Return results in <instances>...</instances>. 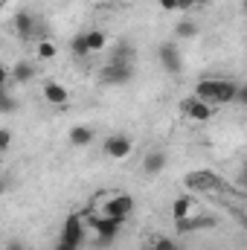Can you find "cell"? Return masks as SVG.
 <instances>
[{
    "label": "cell",
    "mask_w": 247,
    "mask_h": 250,
    "mask_svg": "<svg viewBox=\"0 0 247 250\" xmlns=\"http://www.w3.org/2000/svg\"><path fill=\"white\" fill-rule=\"evenodd\" d=\"M184 187L189 192H209V189H221V178L212 169H195L184 178Z\"/></svg>",
    "instance_id": "cell-1"
},
{
    "label": "cell",
    "mask_w": 247,
    "mask_h": 250,
    "mask_svg": "<svg viewBox=\"0 0 247 250\" xmlns=\"http://www.w3.org/2000/svg\"><path fill=\"white\" fill-rule=\"evenodd\" d=\"M99 79H102L105 84H128V82L134 79V67L128 62H123V59H114L108 67H102Z\"/></svg>",
    "instance_id": "cell-2"
},
{
    "label": "cell",
    "mask_w": 247,
    "mask_h": 250,
    "mask_svg": "<svg viewBox=\"0 0 247 250\" xmlns=\"http://www.w3.org/2000/svg\"><path fill=\"white\" fill-rule=\"evenodd\" d=\"M134 207H137V204H134L131 195H114V198L105 204V212H102V215L111 218V221H117V224H123L125 218L134 212Z\"/></svg>",
    "instance_id": "cell-3"
},
{
    "label": "cell",
    "mask_w": 247,
    "mask_h": 250,
    "mask_svg": "<svg viewBox=\"0 0 247 250\" xmlns=\"http://www.w3.org/2000/svg\"><path fill=\"white\" fill-rule=\"evenodd\" d=\"M64 245H73V248H82V242H84V224H82V215H67V221H64L62 227V239Z\"/></svg>",
    "instance_id": "cell-4"
},
{
    "label": "cell",
    "mask_w": 247,
    "mask_h": 250,
    "mask_svg": "<svg viewBox=\"0 0 247 250\" xmlns=\"http://www.w3.org/2000/svg\"><path fill=\"white\" fill-rule=\"evenodd\" d=\"M90 227L96 230L99 245H111L117 239V233H120V224L111 221V218H105V215H90Z\"/></svg>",
    "instance_id": "cell-5"
},
{
    "label": "cell",
    "mask_w": 247,
    "mask_h": 250,
    "mask_svg": "<svg viewBox=\"0 0 247 250\" xmlns=\"http://www.w3.org/2000/svg\"><path fill=\"white\" fill-rule=\"evenodd\" d=\"M131 148H134V143H131V137L128 134H111L108 140H105V154L108 157H114V160H123L131 154Z\"/></svg>",
    "instance_id": "cell-6"
},
{
    "label": "cell",
    "mask_w": 247,
    "mask_h": 250,
    "mask_svg": "<svg viewBox=\"0 0 247 250\" xmlns=\"http://www.w3.org/2000/svg\"><path fill=\"white\" fill-rule=\"evenodd\" d=\"M157 59H160V64H163V70L172 73V76H178V73L184 70V59H181V53H178L175 44H163V47L157 50Z\"/></svg>",
    "instance_id": "cell-7"
},
{
    "label": "cell",
    "mask_w": 247,
    "mask_h": 250,
    "mask_svg": "<svg viewBox=\"0 0 247 250\" xmlns=\"http://www.w3.org/2000/svg\"><path fill=\"white\" fill-rule=\"evenodd\" d=\"M181 108H184V114L189 120H195V123H206L209 117H212V105L209 102H201V99H195V96H189L181 102Z\"/></svg>",
    "instance_id": "cell-8"
},
{
    "label": "cell",
    "mask_w": 247,
    "mask_h": 250,
    "mask_svg": "<svg viewBox=\"0 0 247 250\" xmlns=\"http://www.w3.org/2000/svg\"><path fill=\"white\" fill-rule=\"evenodd\" d=\"M166 151L163 148H151L145 157H143V172L148 175V178H154V175H160L163 169H166Z\"/></svg>",
    "instance_id": "cell-9"
},
{
    "label": "cell",
    "mask_w": 247,
    "mask_h": 250,
    "mask_svg": "<svg viewBox=\"0 0 247 250\" xmlns=\"http://www.w3.org/2000/svg\"><path fill=\"white\" fill-rule=\"evenodd\" d=\"M236 90H239V82H233V79H215L212 102H233L236 99Z\"/></svg>",
    "instance_id": "cell-10"
},
{
    "label": "cell",
    "mask_w": 247,
    "mask_h": 250,
    "mask_svg": "<svg viewBox=\"0 0 247 250\" xmlns=\"http://www.w3.org/2000/svg\"><path fill=\"white\" fill-rule=\"evenodd\" d=\"M44 99H47L50 105H56V108H64L67 99H70V93H67V87L59 84V82H47V84H44Z\"/></svg>",
    "instance_id": "cell-11"
},
{
    "label": "cell",
    "mask_w": 247,
    "mask_h": 250,
    "mask_svg": "<svg viewBox=\"0 0 247 250\" xmlns=\"http://www.w3.org/2000/svg\"><path fill=\"white\" fill-rule=\"evenodd\" d=\"M67 137H70V146L73 148H84V146L93 143V128L90 125H73Z\"/></svg>",
    "instance_id": "cell-12"
},
{
    "label": "cell",
    "mask_w": 247,
    "mask_h": 250,
    "mask_svg": "<svg viewBox=\"0 0 247 250\" xmlns=\"http://www.w3.org/2000/svg\"><path fill=\"white\" fill-rule=\"evenodd\" d=\"M175 227H178V233H192V230L215 227V218H209V215H201V218H181V221H175Z\"/></svg>",
    "instance_id": "cell-13"
},
{
    "label": "cell",
    "mask_w": 247,
    "mask_h": 250,
    "mask_svg": "<svg viewBox=\"0 0 247 250\" xmlns=\"http://www.w3.org/2000/svg\"><path fill=\"white\" fill-rule=\"evenodd\" d=\"M12 26H15V35L29 38V35L35 32V18H32L29 12H18V15H15V21H12Z\"/></svg>",
    "instance_id": "cell-14"
},
{
    "label": "cell",
    "mask_w": 247,
    "mask_h": 250,
    "mask_svg": "<svg viewBox=\"0 0 247 250\" xmlns=\"http://www.w3.org/2000/svg\"><path fill=\"white\" fill-rule=\"evenodd\" d=\"M9 79H15L18 84H26V82L35 79V67H32L29 62H18L12 70H9Z\"/></svg>",
    "instance_id": "cell-15"
},
{
    "label": "cell",
    "mask_w": 247,
    "mask_h": 250,
    "mask_svg": "<svg viewBox=\"0 0 247 250\" xmlns=\"http://www.w3.org/2000/svg\"><path fill=\"white\" fill-rule=\"evenodd\" d=\"M84 41H87V50H90V53H99V50H105L108 35H105L102 29H87V32H84Z\"/></svg>",
    "instance_id": "cell-16"
},
{
    "label": "cell",
    "mask_w": 247,
    "mask_h": 250,
    "mask_svg": "<svg viewBox=\"0 0 247 250\" xmlns=\"http://www.w3.org/2000/svg\"><path fill=\"white\" fill-rule=\"evenodd\" d=\"M212 93H215V79H201V82L195 84V99L212 105Z\"/></svg>",
    "instance_id": "cell-17"
},
{
    "label": "cell",
    "mask_w": 247,
    "mask_h": 250,
    "mask_svg": "<svg viewBox=\"0 0 247 250\" xmlns=\"http://www.w3.org/2000/svg\"><path fill=\"white\" fill-rule=\"evenodd\" d=\"M189 209H192V201H189V195H181V198L172 204V218H175V221L189 218Z\"/></svg>",
    "instance_id": "cell-18"
},
{
    "label": "cell",
    "mask_w": 247,
    "mask_h": 250,
    "mask_svg": "<svg viewBox=\"0 0 247 250\" xmlns=\"http://www.w3.org/2000/svg\"><path fill=\"white\" fill-rule=\"evenodd\" d=\"M70 50H73V56H76V59H84V56H90V50H87V41H84V32H79V35L70 41Z\"/></svg>",
    "instance_id": "cell-19"
},
{
    "label": "cell",
    "mask_w": 247,
    "mask_h": 250,
    "mask_svg": "<svg viewBox=\"0 0 247 250\" xmlns=\"http://www.w3.org/2000/svg\"><path fill=\"white\" fill-rule=\"evenodd\" d=\"M56 56H59V50H56L53 41H38V59L41 62H53Z\"/></svg>",
    "instance_id": "cell-20"
},
{
    "label": "cell",
    "mask_w": 247,
    "mask_h": 250,
    "mask_svg": "<svg viewBox=\"0 0 247 250\" xmlns=\"http://www.w3.org/2000/svg\"><path fill=\"white\" fill-rule=\"evenodd\" d=\"M175 32H178V38H195V35H198V23H192V21H181V23L175 26Z\"/></svg>",
    "instance_id": "cell-21"
},
{
    "label": "cell",
    "mask_w": 247,
    "mask_h": 250,
    "mask_svg": "<svg viewBox=\"0 0 247 250\" xmlns=\"http://www.w3.org/2000/svg\"><path fill=\"white\" fill-rule=\"evenodd\" d=\"M15 108H18V105H15V102L6 96V93H0V114H12Z\"/></svg>",
    "instance_id": "cell-22"
},
{
    "label": "cell",
    "mask_w": 247,
    "mask_h": 250,
    "mask_svg": "<svg viewBox=\"0 0 247 250\" xmlns=\"http://www.w3.org/2000/svg\"><path fill=\"white\" fill-rule=\"evenodd\" d=\"M9 146H12V131H9V128H0V154H3Z\"/></svg>",
    "instance_id": "cell-23"
},
{
    "label": "cell",
    "mask_w": 247,
    "mask_h": 250,
    "mask_svg": "<svg viewBox=\"0 0 247 250\" xmlns=\"http://www.w3.org/2000/svg\"><path fill=\"white\" fill-rule=\"evenodd\" d=\"M163 12H178V0H157Z\"/></svg>",
    "instance_id": "cell-24"
},
{
    "label": "cell",
    "mask_w": 247,
    "mask_h": 250,
    "mask_svg": "<svg viewBox=\"0 0 247 250\" xmlns=\"http://www.w3.org/2000/svg\"><path fill=\"white\" fill-rule=\"evenodd\" d=\"M192 6H198V0H178V9H181V12L192 9Z\"/></svg>",
    "instance_id": "cell-25"
},
{
    "label": "cell",
    "mask_w": 247,
    "mask_h": 250,
    "mask_svg": "<svg viewBox=\"0 0 247 250\" xmlns=\"http://www.w3.org/2000/svg\"><path fill=\"white\" fill-rule=\"evenodd\" d=\"M6 82H9V70H6V67H3V64H0V87H3V84H6Z\"/></svg>",
    "instance_id": "cell-26"
},
{
    "label": "cell",
    "mask_w": 247,
    "mask_h": 250,
    "mask_svg": "<svg viewBox=\"0 0 247 250\" xmlns=\"http://www.w3.org/2000/svg\"><path fill=\"white\" fill-rule=\"evenodd\" d=\"M26 248V245H23V242H18V239H15V242H9V248L6 250H23Z\"/></svg>",
    "instance_id": "cell-27"
},
{
    "label": "cell",
    "mask_w": 247,
    "mask_h": 250,
    "mask_svg": "<svg viewBox=\"0 0 247 250\" xmlns=\"http://www.w3.org/2000/svg\"><path fill=\"white\" fill-rule=\"evenodd\" d=\"M53 250H79V248H73V245H64V242H59V245H56Z\"/></svg>",
    "instance_id": "cell-28"
},
{
    "label": "cell",
    "mask_w": 247,
    "mask_h": 250,
    "mask_svg": "<svg viewBox=\"0 0 247 250\" xmlns=\"http://www.w3.org/2000/svg\"><path fill=\"white\" fill-rule=\"evenodd\" d=\"M6 187H9V184H6V178H3V175H0V195H3V192H6Z\"/></svg>",
    "instance_id": "cell-29"
},
{
    "label": "cell",
    "mask_w": 247,
    "mask_h": 250,
    "mask_svg": "<svg viewBox=\"0 0 247 250\" xmlns=\"http://www.w3.org/2000/svg\"><path fill=\"white\" fill-rule=\"evenodd\" d=\"M172 250H184V248H181V245H175V248H172Z\"/></svg>",
    "instance_id": "cell-30"
},
{
    "label": "cell",
    "mask_w": 247,
    "mask_h": 250,
    "mask_svg": "<svg viewBox=\"0 0 247 250\" xmlns=\"http://www.w3.org/2000/svg\"><path fill=\"white\" fill-rule=\"evenodd\" d=\"M90 3H105V0H90Z\"/></svg>",
    "instance_id": "cell-31"
},
{
    "label": "cell",
    "mask_w": 247,
    "mask_h": 250,
    "mask_svg": "<svg viewBox=\"0 0 247 250\" xmlns=\"http://www.w3.org/2000/svg\"><path fill=\"white\" fill-rule=\"evenodd\" d=\"M198 3H209V0H198Z\"/></svg>",
    "instance_id": "cell-32"
},
{
    "label": "cell",
    "mask_w": 247,
    "mask_h": 250,
    "mask_svg": "<svg viewBox=\"0 0 247 250\" xmlns=\"http://www.w3.org/2000/svg\"><path fill=\"white\" fill-rule=\"evenodd\" d=\"M23 250H35V248H23Z\"/></svg>",
    "instance_id": "cell-33"
}]
</instances>
